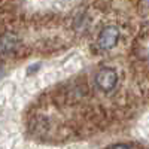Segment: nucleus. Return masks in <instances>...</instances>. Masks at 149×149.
I'll list each match as a JSON object with an SVG mask.
<instances>
[{"label":"nucleus","mask_w":149,"mask_h":149,"mask_svg":"<svg viewBox=\"0 0 149 149\" xmlns=\"http://www.w3.org/2000/svg\"><path fill=\"white\" fill-rule=\"evenodd\" d=\"M18 43V39L15 34L12 33H6L3 37H2V52L6 55V54H10L14 51V48L17 46Z\"/></svg>","instance_id":"3"},{"label":"nucleus","mask_w":149,"mask_h":149,"mask_svg":"<svg viewBox=\"0 0 149 149\" xmlns=\"http://www.w3.org/2000/svg\"><path fill=\"white\" fill-rule=\"evenodd\" d=\"M112 149H130L127 145H124V143H119V145H115Z\"/></svg>","instance_id":"4"},{"label":"nucleus","mask_w":149,"mask_h":149,"mask_svg":"<svg viewBox=\"0 0 149 149\" xmlns=\"http://www.w3.org/2000/svg\"><path fill=\"white\" fill-rule=\"evenodd\" d=\"M118 39H119L118 29L115 26H107L100 31V34H98L97 45L100 46V49H103V51H109V49H112L118 43Z\"/></svg>","instance_id":"2"},{"label":"nucleus","mask_w":149,"mask_h":149,"mask_svg":"<svg viewBox=\"0 0 149 149\" xmlns=\"http://www.w3.org/2000/svg\"><path fill=\"white\" fill-rule=\"evenodd\" d=\"M118 82V73L110 69V67H103L97 72L95 74V84L102 91H110L115 88Z\"/></svg>","instance_id":"1"}]
</instances>
